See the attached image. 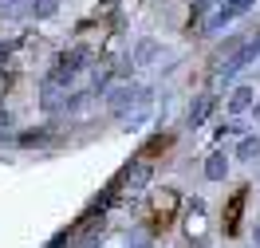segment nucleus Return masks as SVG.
I'll list each match as a JSON object with an SVG mask.
<instances>
[{
  "label": "nucleus",
  "instance_id": "1",
  "mask_svg": "<svg viewBox=\"0 0 260 248\" xmlns=\"http://www.w3.org/2000/svg\"><path fill=\"white\" fill-rule=\"evenodd\" d=\"M248 4H252V0H225V4L217 8V20H213V24H225V20H237V16L244 12V8H248Z\"/></svg>",
  "mask_w": 260,
  "mask_h": 248
},
{
  "label": "nucleus",
  "instance_id": "5",
  "mask_svg": "<svg viewBox=\"0 0 260 248\" xmlns=\"http://www.w3.org/2000/svg\"><path fill=\"white\" fill-rule=\"evenodd\" d=\"M28 8H32V0H0V16H28Z\"/></svg>",
  "mask_w": 260,
  "mask_h": 248
},
{
  "label": "nucleus",
  "instance_id": "10",
  "mask_svg": "<svg viewBox=\"0 0 260 248\" xmlns=\"http://www.w3.org/2000/svg\"><path fill=\"white\" fill-rule=\"evenodd\" d=\"M32 12L36 16H51L55 12V0H32Z\"/></svg>",
  "mask_w": 260,
  "mask_h": 248
},
{
  "label": "nucleus",
  "instance_id": "13",
  "mask_svg": "<svg viewBox=\"0 0 260 248\" xmlns=\"http://www.w3.org/2000/svg\"><path fill=\"white\" fill-rule=\"evenodd\" d=\"M4 55H8V44H0V63H4Z\"/></svg>",
  "mask_w": 260,
  "mask_h": 248
},
{
  "label": "nucleus",
  "instance_id": "8",
  "mask_svg": "<svg viewBox=\"0 0 260 248\" xmlns=\"http://www.w3.org/2000/svg\"><path fill=\"white\" fill-rule=\"evenodd\" d=\"M256 154H260V142H256V138H244L241 146H237V158H241V162H252Z\"/></svg>",
  "mask_w": 260,
  "mask_h": 248
},
{
  "label": "nucleus",
  "instance_id": "15",
  "mask_svg": "<svg viewBox=\"0 0 260 248\" xmlns=\"http://www.w3.org/2000/svg\"><path fill=\"white\" fill-rule=\"evenodd\" d=\"M256 244H260V229H256Z\"/></svg>",
  "mask_w": 260,
  "mask_h": 248
},
{
  "label": "nucleus",
  "instance_id": "2",
  "mask_svg": "<svg viewBox=\"0 0 260 248\" xmlns=\"http://www.w3.org/2000/svg\"><path fill=\"white\" fill-rule=\"evenodd\" d=\"M205 173H209V182H221L229 173V158L217 150V154H209V162H205Z\"/></svg>",
  "mask_w": 260,
  "mask_h": 248
},
{
  "label": "nucleus",
  "instance_id": "12",
  "mask_svg": "<svg viewBox=\"0 0 260 248\" xmlns=\"http://www.w3.org/2000/svg\"><path fill=\"white\" fill-rule=\"evenodd\" d=\"M4 126H8V111H0V130H4Z\"/></svg>",
  "mask_w": 260,
  "mask_h": 248
},
{
  "label": "nucleus",
  "instance_id": "9",
  "mask_svg": "<svg viewBox=\"0 0 260 248\" xmlns=\"http://www.w3.org/2000/svg\"><path fill=\"white\" fill-rule=\"evenodd\" d=\"M209 107H213V99H197V107L189 111V126H201L205 115H209Z\"/></svg>",
  "mask_w": 260,
  "mask_h": 248
},
{
  "label": "nucleus",
  "instance_id": "4",
  "mask_svg": "<svg viewBox=\"0 0 260 248\" xmlns=\"http://www.w3.org/2000/svg\"><path fill=\"white\" fill-rule=\"evenodd\" d=\"M150 173H154V169H150L146 162L130 165V169H126V185H130V189H138V185H146V182H150Z\"/></svg>",
  "mask_w": 260,
  "mask_h": 248
},
{
  "label": "nucleus",
  "instance_id": "7",
  "mask_svg": "<svg viewBox=\"0 0 260 248\" xmlns=\"http://www.w3.org/2000/svg\"><path fill=\"white\" fill-rule=\"evenodd\" d=\"M130 99H134V91H130V87H118V91H111V99H107V102H111L114 111H126Z\"/></svg>",
  "mask_w": 260,
  "mask_h": 248
},
{
  "label": "nucleus",
  "instance_id": "11",
  "mask_svg": "<svg viewBox=\"0 0 260 248\" xmlns=\"http://www.w3.org/2000/svg\"><path fill=\"white\" fill-rule=\"evenodd\" d=\"M241 130V126H237V122H229V126H217V138H233V134Z\"/></svg>",
  "mask_w": 260,
  "mask_h": 248
},
{
  "label": "nucleus",
  "instance_id": "3",
  "mask_svg": "<svg viewBox=\"0 0 260 248\" xmlns=\"http://www.w3.org/2000/svg\"><path fill=\"white\" fill-rule=\"evenodd\" d=\"M248 107H252V91H248V87H237L233 99H229V111H233V115H244Z\"/></svg>",
  "mask_w": 260,
  "mask_h": 248
},
{
  "label": "nucleus",
  "instance_id": "14",
  "mask_svg": "<svg viewBox=\"0 0 260 248\" xmlns=\"http://www.w3.org/2000/svg\"><path fill=\"white\" fill-rule=\"evenodd\" d=\"M256 118H260V102H256Z\"/></svg>",
  "mask_w": 260,
  "mask_h": 248
},
{
  "label": "nucleus",
  "instance_id": "6",
  "mask_svg": "<svg viewBox=\"0 0 260 248\" xmlns=\"http://www.w3.org/2000/svg\"><path fill=\"white\" fill-rule=\"evenodd\" d=\"M241 209H244V193H241V197H233V205H229V221H225V232H229V236L237 232V221H241Z\"/></svg>",
  "mask_w": 260,
  "mask_h": 248
}]
</instances>
